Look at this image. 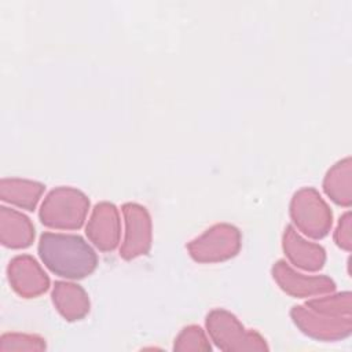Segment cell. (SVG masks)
<instances>
[{"instance_id": "6da1fadb", "label": "cell", "mask_w": 352, "mask_h": 352, "mask_svg": "<svg viewBox=\"0 0 352 352\" xmlns=\"http://www.w3.org/2000/svg\"><path fill=\"white\" fill-rule=\"evenodd\" d=\"M290 318L297 329L318 341H340L352 333V294L341 292L294 305Z\"/></svg>"}, {"instance_id": "7a4b0ae2", "label": "cell", "mask_w": 352, "mask_h": 352, "mask_svg": "<svg viewBox=\"0 0 352 352\" xmlns=\"http://www.w3.org/2000/svg\"><path fill=\"white\" fill-rule=\"evenodd\" d=\"M37 252L52 274L66 279H82L98 267L95 250L80 235L43 232Z\"/></svg>"}, {"instance_id": "3957f363", "label": "cell", "mask_w": 352, "mask_h": 352, "mask_svg": "<svg viewBox=\"0 0 352 352\" xmlns=\"http://www.w3.org/2000/svg\"><path fill=\"white\" fill-rule=\"evenodd\" d=\"M88 209L89 199L82 191L60 186L47 194L40 206L38 217L50 228L78 230L85 221Z\"/></svg>"}, {"instance_id": "277c9868", "label": "cell", "mask_w": 352, "mask_h": 352, "mask_svg": "<svg viewBox=\"0 0 352 352\" xmlns=\"http://www.w3.org/2000/svg\"><path fill=\"white\" fill-rule=\"evenodd\" d=\"M205 324L210 340L224 352H264L270 349L265 338L260 333L245 329L238 318L226 309H212L206 315Z\"/></svg>"}, {"instance_id": "5b68a950", "label": "cell", "mask_w": 352, "mask_h": 352, "mask_svg": "<svg viewBox=\"0 0 352 352\" xmlns=\"http://www.w3.org/2000/svg\"><path fill=\"white\" fill-rule=\"evenodd\" d=\"M289 213L293 224L312 239L324 238L333 226V213L314 187H302L294 192Z\"/></svg>"}, {"instance_id": "8992f818", "label": "cell", "mask_w": 352, "mask_h": 352, "mask_svg": "<svg viewBox=\"0 0 352 352\" xmlns=\"http://www.w3.org/2000/svg\"><path fill=\"white\" fill-rule=\"evenodd\" d=\"M242 245L241 231L228 223H217L187 243L191 258L197 263H221L238 254Z\"/></svg>"}, {"instance_id": "52a82bcc", "label": "cell", "mask_w": 352, "mask_h": 352, "mask_svg": "<svg viewBox=\"0 0 352 352\" xmlns=\"http://www.w3.org/2000/svg\"><path fill=\"white\" fill-rule=\"evenodd\" d=\"M121 210L125 221V235L120 256L129 261L150 252L153 239L151 217L144 206L135 202L124 204Z\"/></svg>"}, {"instance_id": "ba28073f", "label": "cell", "mask_w": 352, "mask_h": 352, "mask_svg": "<svg viewBox=\"0 0 352 352\" xmlns=\"http://www.w3.org/2000/svg\"><path fill=\"white\" fill-rule=\"evenodd\" d=\"M271 274L276 285L286 294L297 298H305L311 296H320L333 293L336 290V282L326 275H304L293 270L285 260H278Z\"/></svg>"}, {"instance_id": "9c48e42d", "label": "cell", "mask_w": 352, "mask_h": 352, "mask_svg": "<svg viewBox=\"0 0 352 352\" xmlns=\"http://www.w3.org/2000/svg\"><path fill=\"white\" fill-rule=\"evenodd\" d=\"M7 278L11 289L22 298H36L50 289V278L30 254H19L10 260Z\"/></svg>"}, {"instance_id": "30bf717a", "label": "cell", "mask_w": 352, "mask_h": 352, "mask_svg": "<svg viewBox=\"0 0 352 352\" xmlns=\"http://www.w3.org/2000/svg\"><path fill=\"white\" fill-rule=\"evenodd\" d=\"M85 234L99 250H114L118 246L121 235V223L117 206L107 201L96 204L87 223Z\"/></svg>"}, {"instance_id": "8fae6325", "label": "cell", "mask_w": 352, "mask_h": 352, "mask_svg": "<svg viewBox=\"0 0 352 352\" xmlns=\"http://www.w3.org/2000/svg\"><path fill=\"white\" fill-rule=\"evenodd\" d=\"M282 249L287 260L297 268L308 272H316L326 263V250L323 246L304 239L293 226H286L282 236Z\"/></svg>"}, {"instance_id": "7c38bea8", "label": "cell", "mask_w": 352, "mask_h": 352, "mask_svg": "<svg viewBox=\"0 0 352 352\" xmlns=\"http://www.w3.org/2000/svg\"><path fill=\"white\" fill-rule=\"evenodd\" d=\"M51 297L55 309L67 322L81 320L89 312V297L77 283L56 280L54 283Z\"/></svg>"}, {"instance_id": "4fadbf2b", "label": "cell", "mask_w": 352, "mask_h": 352, "mask_svg": "<svg viewBox=\"0 0 352 352\" xmlns=\"http://www.w3.org/2000/svg\"><path fill=\"white\" fill-rule=\"evenodd\" d=\"M34 241V226L23 213L0 206V242L10 249L29 248Z\"/></svg>"}, {"instance_id": "5bb4252c", "label": "cell", "mask_w": 352, "mask_h": 352, "mask_svg": "<svg viewBox=\"0 0 352 352\" xmlns=\"http://www.w3.org/2000/svg\"><path fill=\"white\" fill-rule=\"evenodd\" d=\"M44 190L45 186L34 180L19 177H4L0 180V199L30 212L36 209Z\"/></svg>"}, {"instance_id": "9a60e30c", "label": "cell", "mask_w": 352, "mask_h": 352, "mask_svg": "<svg viewBox=\"0 0 352 352\" xmlns=\"http://www.w3.org/2000/svg\"><path fill=\"white\" fill-rule=\"evenodd\" d=\"M323 191L336 204L344 208L352 205V160L345 157L336 162L323 179Z\"/></svg>"}, {"instance_id": "2e32d148", "label": "cell", "mask_w": 352, "mask_h": 352, "mask_svg": "<svg viewBox=\"0 0 352 352\" xmlns=\"http://www.w3.org/2000/svg\"><path fill=\"white\" fill-rule=\"evenodd\" d=\"M175 352H210L212 346L209 344V340L206 338L205 331L197 326L190 324L186 326L175 338L173 344Z\"/></svg>"}, {"instance_id": "e0dca14e", "label": "cell", "mask_w": 352, "mask_h": 352, "mask_svg": "<svg viewBox=\"0 0 352 352\" xmlns=\"http://www.w3.org/2000/svg\"><path fill=\"white\" fill-rule=\"evenodd\" d=\"M47 348L45 340L36 334L6 333L0 337V352H41Z\"/></svg>"}, {"instance_id": "ac0fdd59", "label": "cell", "mask_w": 352, "mask_h": 352, "mask_svg": "<svg viewBox=\"0 0 352 352\" xmlns=\"http://www.w3.org/2000/svg\"><path fill=\"white\" fill-rule=\"evenodd\" d=\"M334 242L338 248L351 252L352 250V216L351 212H345L337 224L334 231Z\"/></svg>"}]
</instances>
